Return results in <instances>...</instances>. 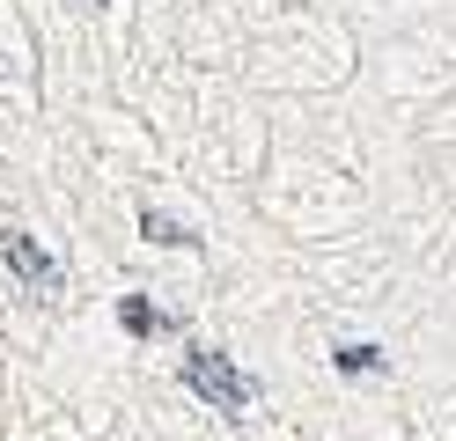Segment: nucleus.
Segmentation results:
<instances>
[{
  "label": "nucleus",
  "instance_id": "obj_1",
  "mask_svg": "<svg viewBox=\"0 0 456 441\" xmlns=\"http://www.w3.org/2000/svg\"><path fill=\"white\" fill-rule=\"evenodd\" d=\"M177 346H184L177 382H184V390L207 404V412H221V420H250V412H258V397H265L258 375H243L221 346H199V339H177Z\"/></svg>",
  "mask_w": 456,
  "mask_h": 441
},
{
  "label": "nucleus",
  "instance_id": "obj_2",
  "mask_svg": "<svg viewBox=\"0 0 456 441\" xmlns=\"http://www.w3.org/2000/svg\"><path fill=\"white\" fill-rule=\"evenodd\" d=\"M0 265H8V280H22L30 294H60V280H67L60 257H52L30 228H0Z\"/></svg>",
  "mask_w": 456,
  "mask_h": 441
},
{
  "label": "nucleus",
  "instance_id": "obj_3",
  "mask_svg": "<svg viewBox=\"0 0 456 441\" xmlns=\"http://www.w3.org/2000/svg\"><path fill=\"white\" fill-rule=\"evenodd\" d=\"M118 331H126L133 346H155V339H191V331H184V316L155 309L148 294H118Z\"/></svg>",
  "mask_w": 456,
  "mask_h": 441
},
{
  "label": "nucleus",
  "instance_id": "obj_4",
  "mask_svg": "<svg viewBox=\"0 0 456 441\" xmlns=\"http://www.w3.org/2000/svg\"><path fill=\"white\" fill-rule=\"evenodd\" d=\"M331 375H338V382H383V375H390V353H383L376 339H338V346H331Z\"/></svg>",
  "mask_w": 456,
  "mask_h": 441
},
{
  "label": "nucleus",
  "instance_id": "obj_5",
  "mask_svg": "<svg viewBox=\"0 0 456 441\" xmlns=\"http://www.w3.org/2000/svg\"><path fill=\"white\" fill-rule=\"evenodd\" d=\"M140 243H155V250H207V235H199L191 221H177V214H162V206H140Z\"/></svg>",
  "mask_w": 456,
  "mask_h": 441
},
{
  "label": "nucleus",
  "instance_id": "obj_6",
  "mask_svg": "<svg viewBox=\"0 0 456 441\" xmlns=\"http://www.w3.org/2000/svg\"><path fill=\"white\" fill-rule=\"evenodd\" d=\"M89 8H103V0H89Z\"/></svg>",
  "mask_w": 456,
  "mask_h": 441
}]
</instances>
